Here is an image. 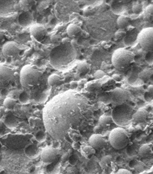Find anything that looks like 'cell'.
Wrapping results in <instances>:
<instances>
[{
	"mask_svg": "<svg viewBox=\"0 0 153 174\" xmlns=\"http://www.w3.org/2000/svg\"><path fill=\"white\" fill-rule=\"evenodd\" d=\"M93 112L91 102L82 94L73 90L62 92L44 108L45 129L54 140H63L70 132L78 131L86 125Z\"/></svg>",
	"mask_w": 153,
	"mask_h": 174,
	"instance_id": "1",
	"label": "cell"
},
{
	"mask_svg": "<svg viewBox=\"0 0 153 174\" xmlns=\"http://www.w3.org/2000/svg\"><path fill=\"white\" fill-rule=\"evenodd\" d=\"M76 56V50L72 44L69 42H64L51 51L50 62L54 69L63 71L75 62Z\"/></svg>",
	"mask_w": 153,
	"mask_h": 174,
	"instance_id": "2",
	"label": "cell"
},
{
	"mask_svg": "<svg viewBox=\"0 0 153 174\" xmlns=\"http://www.w3.org/2000/svg\"><path fill=\"white\" fill-rule=\"evenodd\" d=\"M43 73L34 66L26 65L21 69L20 73V81L24 88H31L38 84Z\"/></svg>",
	"mask_w": 153,
	"mask_h": 174,
	"instance_id": "3",
	"label": "cell"
},
{
	"mask_svg": "<svg viewBox=\"0 0 153 174\" xmlns=\"http://www.w3.org/2000/svg\"><path fill=\"white\" fill-rule=\"evenodd\" d=\"M133 53L125 48H119L115 51L112 56V63L116 68L122 70L127 68L134 60Z\"/></svg>",
	"mask_w": 153,
	"mask_h": 174,
	"instance_id": "4",
	"label": "cell"
},
{
	"mask_svg": "<svg viewBox=\"0 0 153 174\" xmlns=\"http://www.w3.org/2000/svg\"><path fill=\"white\" fill-rule=\"evenodd\" d=\"M110 144L117 150L124 149L129 143L128 132L122 128H117L111 131L109 136Z\"/></svg>",
	"mask_w": 153,
	"mask_h": 174,
	"instance_id": "5",
	"label": "cell"
},
{
	"mask_svg": "<svg viewBox=\"0 0 153 174\" xmlns=\"http://www.w3.org/2000/svg\"><path fill=\"white\" fill-rule=\"evenodd\" d=\"M133 109L127 104L117 106L112 112V117L114 122L119 125H124L132 120Z\"/></svg>",
	"mask_w": 153,
	"mask_h": 174,
	"instance_id": "6",
	"label": "cell"
},
{
	"mask_svg": "<svg viewBox=\"0 0 153 174\" xmlns=\"http://www.w3.org/2000/svg\"><path fill=\"white\" fill-rule=\"evenodd\" d=\"M138 42L144 50L153 53V27L142 29L139 33Z\"/></svg>",
	"mask_w": 153,
	"mask_h": 174,
	"instance_id": "7",
	"label": "cell"
},
{
	"mask_svg": "<svg viewBox=\"0 0 153 174\" xmlns=\"http://www.w3.org/2000/svg\"><path fill=\"white\" fill-rule=\"evenodd\" d=\"M15 77L13 69L4 63H0V88H4L10 85Z\"/></svg>",
	"mask_w": 153,
	"mask_h": 174,
	"instance_id": "8",
	"label": "cell"
},
{
	"mask_svg": "<svg viewBox=\"0 0 153 174\" xmlns=\"http://www.w3.org/2000/svg\"><path fill=\"white\" fill-rule=\"evenodd\" d=\"M109 94L110 102L116 106L125 104L130 97L129 91L120 88H115Z\"/></svg>",
	"mask_w": 153,
	"mask_h": 174,
	"instance_id": "9",
	"label": "cell"
},
{
	"mask_svg": "<svg viewBox=\"0 0 153 174\" xmlns=\"http://www.w3.org/2000/svg\"><path fill=\"white\" fill-rule=\"evenodd\" d=\"M59 154V150L58 149L47 147L43 149L41 152V160L45 164H51L56 160Z\"/></svg>",
	"mask_w": 153,
	"mask_h": 174,
	"instance_id": "10",
	"label": "cell"
},
{
	"mask_svg": "<svg viewBox=\"0 0 153 174\" xmlns=\"http://www.w3.org/2000/svg\"><path fill=\"white\" fill-rule=\"evenodd\" d=\"M20 48L13 41L6 42L2 48L3 56L5 58H16L20 54Z\"/></svg>",
	"mask_w": 153,
	"mask_h": 174,
	"instance_id": "11",
	"label": "cell"
},
{
	"mask_svg": "<svg viewBox=\"0 0 153 174\" xmlns=\"http://www.w3.org/2000/svg\"><path fill=\"white\" fill-rule=\"evenodd\" d=\"M31 36L38 42H41L45 40L47 31L43 26L36 24L31 26L30 29Z\"/></svg>",
	"mask_w": 153,
	"mask_h": 174,
	"instance_id": "12",
	"label": "cell"
},
{
	"mask_svg": "<svg viewBox=\"0 0 153 174\" xmlns=\"http://www.w3.org/2000/svg\"><path fill=\"white\" fill-rule=\"evenodd\" d=\"M89 143L95 150L102 149L107 144V140L100 134H95L90 137Z\"/></svg>",
	"mask_w": 153,
	"mask_h": 174,
	"instance_id": "13",
	"label": "cell"
},
{
	"mask_svg": "<svg viewBox=\"0 0 153 174\" xmlns=\"http://www.w3.org/2000/svg\"><path fill=\"white\" fill-rule=\"evenodd\" d=\"M34 17L30 12H24L21 13L19 16V23L23 28H26L31 25L33 23Z\"/></svg>",
	"mask_w": 153,
	"mask_h": 174,
	"instance_id": "14",
	"label": "cell"
},
{
	"mask_svg": "<svg viewBox=\"0 0 153 174\" xmlns=\"http://www.w3.org/2000/svg\"><path fill=\"white\" fill-rule=\"evenodd\" d=\"M139 33L136 29H132L127 33L124 37V44L126 46H132L138 42Z\"/></svg>",
	"mask_w": 153,
	"mask_h": 174,
	"instance_id": "15",
	"label": "cell"
},
{
	"mask_svg": "<svg viewBox=\"0 0 153 174\" xmlns=\"http://www.w3.org/2000/svg\"><path fill=\"white\" fill-rule=\"evenodd\" d=\"M148 116V112L145 109H141L133 113L132 121L136 123H143L147 120Z\"/></svg>",
	"mask_w": 153,
	"mask_h": 174,
	"instance_id": "16",
	"label": "cell"
},
{
	"mask_svg": "<svg viewBox=\"0 0 153 174\" xmlns=\"http://www.w3.org/2000/svg\"><path fill=\"white\" fill-rule=\"evenodd\" d=\"M15 4L14 1H0V13H8L11 12Z\"/></svg>",
	"mask_w": 153,
	"mask_h": 174,
	"instance_id": "17",
	"label": "cell"
},
{
	"mask_svg": "<svg viewBox=\"0 0 153 174\" xmlns=\"http://www.w3.org/2000/svg\"><path fill=\"white\" fill-rule=\"evenodd\" d=\"M66 32L69 37L75 38L80 34L82 32V29L80 26L75 24H70L67 26Z\"/></svg>",
	"mask_w": 153,
	"mask_h": 174,
	"instance_id": "18",
	"label": "cell"
},
{
	"mask_svg": "<svg viewBox=\"0 0 153 174\" xmlns=\"http://www.w3.org/2000/svg\"><path fill=\"white\" fill-rule=\"evenodd\" d=\"M113 122V119L112 116H109L107 115H103L99 118V125L102 128H108L111 126Z\"/></svg>",
	"mask_w": 153,
	"mask_h": 174,
	"instance_id": "19",
	"label": "cell"
},
{
	"mask_svg": "<svg viewBox=\"0 0 153 174\" xmlns=\"http://www.w3.org/2000/svg\"><path fill=\"white\" fill-rule=\"evenodd\" d=\"M139 154L143 158L149 157L153 153L152 147L148 144H145L142 145L139 150Z\"/></svg>",
	"mask_w": 153,
	"mask_h": 174,
	"instance_id": "20",
	"label": "cell"
},
{
	"mask_svg": "<svg viewBox=\"0 0 153 174\" xmlns=\"http://www.w3.org/2000/svg\"><path fill=\"white\" fill-rule=\"evenodd\" d=\"M4 123L8 128L13 129L17 127L18 121L14 115H8L5 118Z\"/></svg>",
	"mask_w": 153,
	"mask_h": 174,
	"instance_id": "21",
	"label": "cell"
},
{
	"mask_svg": "<svg viewBox=\"0 0 153 174\" xmlns=\"http://www.w3.org/2000/svg\"><path fill=\"white\" fill-rule=\"evenodd\" d=\"M61 81L62 79L61 77L56 74H52L50 76L48 79V84L51 87L58 86L61 83Z\"/></svg>",
	"mask_w": 153,
	"mask_h": 174,
	"instance_id": "22",
	"label": "cell"
},
{
	"mask_svg": "<svg viewBox=\"0 0 153 174\" xmlns=\"http://www.w3.org/2000/svg\"><path fill=\"white\" fill-rule=\"evenodd\" d=\"M26 154L28 157H35L36 155L38 154L39 149L34 144L28 146L25 150Z\"/></svg>",
	"mask_w": 153,
	"mask_h": 174,
	"instance_id": "23",
	"label": "cell"
},
{
	"mask_svg": "<svg viewBox=\"0 0 153 174\" xmlns=\"http://www.w3.org/2000/svg\"><path fill=\"white\" fill-rule=\"evenodd\" d=\"M130 19L127 16H120L117 19V24L118 26L121 29H125L129 25Z\"/></svg>",
	"mask_w": 153,
	"mask_h": 174,
	"instance_id": "24",
	"label": "cell"
},
{
	"mask_svg": "<svg viewBox=\"0 0 153 174\" xmlns=\"http://www.w3.org/2000/svg\"><path fill=\"white\" fill-rule=\"evenodd\" d=\"M82 153L84 157L91 158L95 153V150L91 146H85L82 149Z\"/></svg>",
	"mask_w": 153,
	"mask_h": 174,
	"instance_id": "25",
	"label": "cell"
},
{
	"mask_svg": "<svg viewBox=\"0 0 153 174\" xmlns=\"http://www.w3.org/2000/svg\"><path fill=\"white\" fill-rule=\"evenodd\" d=\"M144 19L149 22L153 21V4H149L144 12Z\"/></svg>",
	"mask_w": 153,
	"mask_h": 174,
	"instance_id": "26",
	"label": "cell"
},
{
	"mask_svg": "<svg viewBox=\"0 0 153 174\" xmlns=\"http://www.w3.org/2000/svg\"><path fill=\"white\" fill-rule=\"evenodd\" d=\"M111 10L114 13L120 14L122 13L124 10L123 4L119 2H115L111 5Z\"/></svg>",
	"mask_w": 153,
	"mask_h": 174,
	"instance_id": "27",
	"label": "cell"
},
{
	"mask_svg": "<svg viewBox=\"0 0 153 174\" xmlns=\"http://www.w3.org/2000/svg\"><path fill=\"white\" fill-rule=\"evenodd\" d=\"M16 104V100L11 98H7L4 100V106L10 110L13 109L15 108Z\"/></svg>",
	"mask_w": 153,
	"mask_h": 174,
	"instance_id": "28",
	"label": "cell"
},
{
	"mask_svg": "<svg viewBox=\"0 0 153 174\" xmlns=\"http://www.w3.org/2000/svg\"><path fill=\"white\" fill-rule=\"evenodd\" d=\"M112 161V157L111 155L104 156L102 158L100 162L99 163V165L102 168H107L108 165L110 164Z\"/></svg>",
	"mask_w": 153,
	"mask_h": 174,
	"instance_id": "29",
	"label": "cell"
},
{
	"mask_svg": "<svg viewBox=\"0 0 153 174\" xmlns=\"http://www.w3.org/2000/svg\"><path fill=\"white\" fill-rule=\"evenodd\" d=\"M90 66L86 62H83L79 64L78 66V70L80 73L86 74L90 70Z\"/></svg>",
	"mask_w": 153,
	"mask_h": 174,
	"instance_id": "30",
	"label": "cell"
},
{
	"mask_svg": "<svg viewBox=\"0 0 153 174\" xmlns=\"http://www.w3.org/2000/svg\"><path fill=\"white\" fill-rule=\"evenodd\" d=\"M46 138V134L44 131L40 130L37 132L35 135V138L37 141L40 143H42L45 140Z\"/></svg>",
	"mask_w": 153,
	"mask_h": 174,
	"instance_id": "31",
	"label": "cell"
},
{
	"mask_svg": "<svg viewBox=\"0 0 153 174\" xmlns=\"http://www.w3.org/2000/svg\"><path fill=\"white\" fill-rule=\"evenodd\" d=\"M19 102L21 103L25 104V103H28V101L29 100V96L26 92L24 91V92H22L19 95Z\"/></svg>",
	"mask_w": 153,
	"mask_h": 174,
	"instance_id": "32",
	"label": "cell"
},
{
	"mask_svg": "<svg viewBox=\"0 0 153 174\" xmlns=\"http://www.w3.org/2000/svg\"><path fill=\"white\" fill-rule=\"evenodd\" d=\"M132 11L135 14L141 13L143 11V5L140 4H134L132 7Z\"/></svg>",
	"mask_w": 153,
	"mask_h": 174,
	"instance_id": "33",
	"label": "cell"
},
{
	"mask_svg": "<svg viewBox=\"0 0 153 174\" xmlns=\"http://www.w3.org/2000/svg\"><path fill=\"white\" fill-rule=\"evenodd\" d=\"M77 132L78 131H73L71 132H70L69 134L70 137L74 140V141H75V142H79L81 138V135H79V134H78Z\"/></svg>",
	"mask_w": 153,
	"mask_h": 174,
	"instance_id": "34",
	"label": "cell"
},
{
	"mask_svg": "<svg viewBox=\"0 0 153 174\" xmlns=\"http://www.w3.org/2000/svg\"><path fill=\"white\" fill-rule=\"evenodd\" d=\"M110 174H132V173L127 169H120L116 171L113 172Z\"/></svg>",
	"mask_w": 153,
	"mask_h": 174,
	"instance_id": "35",
	"label": "cell"
},
{
	"mask_svg": "<svg viewBox=\"0 0 153 174\" xmlns=\"http://www.w3.org/2000/svg\"><path fill=\"white\" fill-rule=\"evenodd\" d=\"M104 73L102 71H98L94 74V77L96 78H101L104 76Z\"/></svg>",
	"mask_w": 153,
	"mask_h": 174,
	"instance_id": "36",
	"label": "cell"
},
{
	"mask_svg": "<svg viewBox=\"0 0 153 174\" xmlns=\"http://www.w3.org/2000/svg\"><path fill=\"white\" fill-rule=\"evenodd\" d=\"M72 147L74 148V149L78 150L81 148V145L79 144V142H75L74 141L72 143Z\"/></svg>",
	"mask_w": 153,
	"mask_h": 174,
	"instance_id": "37",
	"label": "cell"
},
{
	"mask_svg": "<svg viewBox=\"0 0 153 174\" xmlns=\"http://www.w3.org/2000/svg\"><path fill=\"white\" fill-rule=\"evenodd\" d=\"M126 33L122 31L117 32L115 34V37L117 39L120 38L122 37L123 35L125 36Z\"/></svg>",
	"mask_w": 153,
	"mask_h": 174,
	"instance_id": "38",
	"label": "cell"
},
{
	"mask_svg": "<svg viewBox=\"0 0 153 174\" xmlns=\"http://www.w3.org/2000/svg\"><path fill=\"white\" fill-rule=\"evenodd\" d=\"M56 140V141H54V143H53L52 147L55 148L56 146H57V148L58 149V148H59L60 146V143L59 142V140Z\"/></svg>",
	"mask_w": 153,
	"mask_h": 174,
	"instance_id": "39",
	"label": "cell"
},
{
	"mask_svg": "<svg viewBox=\"0 0 153 174\" xmlns=\"http://www.w3.org/2000/svg\"><path fill=\"white\" fill-rule=\"evenodd\" d=\"M113 78L114 79H115V81H120V79H121L120 76L118 75H117V74L113 75Z\"/></svg>",
	"mask_w": 153,
	"mask_h": 174,
	"instance_id": "40",
	"label": "cell"
},
{
	"mask_svg": "<svg viewBox=\"0 0 153 174\" xmlns=\"http://www.w3.org/2000/svg\"><path fill=\"white\" fill-rule=\"evenodd\" d=\"M69 153H66V154H64V155L62 156V160H65L69 158Z\"/></svg>",
	"mask_w": 153,
	"mask_h": 174,
	"instance_id": "41",
	"label": "cell"
},
{
	"mask_svg": "<svg viewBox=\"0 0 153 174\" xmlns=\"http://www.w3.org/2000/svg\"><path fill=\"white\" fill-rule=\"evenodd\" d=\"M4 32L3 31H0V40L1 39L3 38V37L4 36Z\"/></svg>",
	"mask_w": 153,
	"mask_h": 174,
	"instance_id": "42",
	"label": "cell"
},
{
	"mask_svg": "<svg viewBox=\"0 0 153 174\" xmlns=\"http://www.w3.org/2000/svg\"><path fill=\"white\" fill-rule=\"evenodd\" d=\"M3 55V53H2V48L0 47V59L1 58V56Z\"/></svg>",
	"mask_w": 153,
	"mask_h": 174,
	"instance_id": "43",
	"label": "cell"
},
{
	"mask_svg": "<svg viewBox=\"0 0 153 174\" xmlns=\"http://www.w3.org/2000/svg\"><path fill=\"white\" fill-rule=\"evenodd\" d=\"M3 123H4V122H3L1 120H0V127H1V126H2Z\"/></svg>",
	"mask_w": 153,
	"mask_h": 174,
	"instance_id": "44",
	"label": "cell"
}]
</instances>
